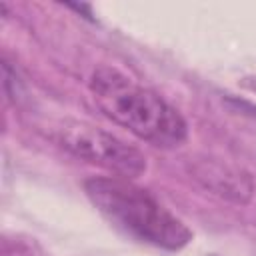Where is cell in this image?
<instances>
[{"label":"cell","instance_id":"6da1fadb","mask_svg":"<svg viewBox=\"0 0 256 256\" xmlns=\"http://www.w3.org/2000/svg\"><path fill=\"white\" fill-rule=\"evenodd\" d=\"M90 94L106 118L152 146L176 148L188 136L186 120L174 106L116 68H98L90 78Z\"/></svg>","mask_w":256,"mask_h":256},{"label":"cell","instance_id":"7a4b0ae2","mask_svg":"<svg viewBox=\"0 0 256 256\" xmlns=\"http://www.w3.org/2000/svg\"><path fill=\"white\" fill-rule=\"evenodd\" d=\"M86 196L96 210L116 228L144 244L164 250H180L192 240L190 228L168 212L148 190L128 178H88Z\"/></svg>","mask_w":256,"mask_h":256},{"label":"cell","instance_id":"3957f363","mask_svg":"<svg viewBox=\"0 0 256 256\" xmlns=\"http://www.w3.org/2000/svg\"><path fill=\"white\" fill-rule=\"evenodd\" d=\"M58 142L76 158L98 164L124 178L140 176L146 170V158L138 148L92 124L66 122L58 128Z\"/></svg>","mask_w":256,"mask_h":256},{"label":"cell","instance_id":"277c9868","mask_svg":"<svg viewBox=\"0 0 256 256\" xmlns=\"http://www.w3.org/2000/svg\"><path fill=\"white\" fill-rule=\"evenodd\" d=\"M198 178L220 196L232 198L236 202H244L252 194V182L246 174L232 170L222 164H204L198 172Z\"/></svg>","mask_w":256,"mask_h":256}]
</instances>
